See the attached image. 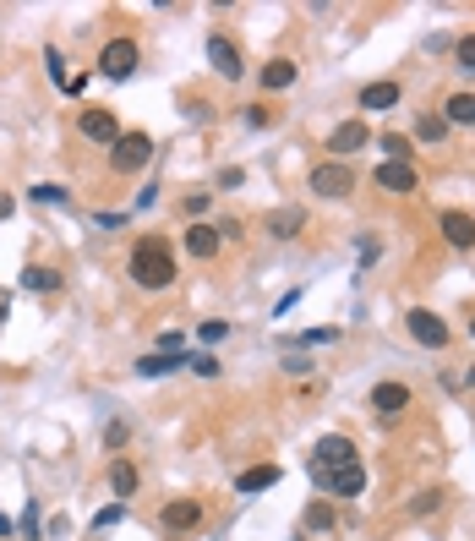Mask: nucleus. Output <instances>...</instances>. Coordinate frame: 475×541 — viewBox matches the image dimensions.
<instances>
[{
	"mask_svg": "<svg viewBox=\"0 0 475 541\" xmlns=\"http://www.w3.org/2000/svg\"><path fill=\"white\" fill-rule=\"evenodd\" d=\"M126 274H132V284L137 290H170L175 284V251H170V241L165 236H142L137 246H132V263H126Z\"/></svg>",
	"mask_w": 475,
	"mask_h": 541,
	"instance_id": "f257e3e1",
	"label": "nucleus"
},
{
	"mask_svg": "<svg viewBox=\"0 0 475 541\" xmlns=\"http://www.w3.org/2000/svg\"><path fill=\"white\" fill-rule=\"evenodd\" d=\"M306 186H311V197H328V203L356 197V170H350V165H339V158H323V165H311Z\"/></svg>",
	"mask_w": 475,
	"mask_h": 541,
	"instance_id": "f03ea898",
	"label": "nucleus"
},
{
	"mask_svg": "<svg viewBox=\"0 0 475 541\" xmlns=\"http://www.w3.org/2000/svg\"><path fill=\"white\" fill-rule=\"evenodd\" d=\"M148 158H153L148 132H120L115 148H110V175H137V170H148Z\"/></svg>",
	"mask_w": 475,
	"mask_h": 541,
	"instance_id": "7ed1b4c3",
	"label": "nucleus"
},
{
	"mask_svg": "<svg viewBox=\"0 0 475 541\" xmlns=\"http://www.w3.org/2000/svg\"><path fill=\"white\" fill-rule=\"evenodd\" d=\"M137 60H142V50H137V39H110L104 50H99V72L110 77V82H126V77H132L137 72Z\"/></svg>",
	"mask_w": 475,
	"mask_h": 541,
	"instance_id": "20e7f679",
	"label": "nucleus"
},
{
	"mask_svg": "<svg viewBox=\"0 0 475 541\" xmlns=\"http://www.w3.org/2000/svg\"><path fill=\"white\" fill-rule=\"evenodd\" d=\"M350 460H361V454H356V443L344 437V432H328V437H317V443H311L306 470H339V465H350Z\"/></svg>",
	"mask_w": 475,
	"mask_h": 541,
	"instance_id": "39448f33",
	"label": "nucleus"
},
{
	"mask_svg": "<svg viewBox=\"0 0 475 541\" xmlns=\"http://www.w3.org/2000/svg\"><path fill=\"white\" fill-rule=\"evenodd\" d=\"M311 482L323 487V492H333V498H361L366 492V465L350 460V465H339V470H311Z\"/></svg>",
	"mask_w": 475,
	"mask_h": 541,
	"instance_id": "423d86ee",
	"label": "nucleus"
},
{
	"mask_svg": "<svg viewBox=\"0 0 475 541\" xmlns=\"http://www.w3.org/2000/svg\"><path fill=\"white\" fill-rule=\"evenodd\" d=\"M404 328H410V339H416L421 350H442V344H448V323H442L437 312H426V306H410Z\"/></svg>",
	"mask_w": 475,
	"mask_h": 541,
	"instance_id": "0eeeda50",
	"label": "nucleus"
},
{
	"mask_svg": "<svg viewBox=\"0 0 475 541\" xmlns=\"http://www.w3.org/2000/svg\"><path fill=\"white\" fill-rule=\"evenodd\" d=\"M208 60H213V72L225 77V82H241L246 77V60H241L235 39H225V34H208Z\"/></svg>",
	"mask_w": 475,
	"mask_h": 541,
	"instance_id": "6e6552de",
	"label": "nucleus"
},
{
	"mask_svg": "<svg viewBox=\"0 0 475 541\" xmlns=\"http://www.w3.org/2000/svg\"><path fill=\"white\" fill-rule=\"evenodd\" d=\"M437 230H442V241H448L454 251H470V246H475V213L442 208V213H437Z\"/></svg>",
	"mask_w": 475,
	"mask_h": 541,
	"instance_id": "1a4fd4ad",
	"label": "nucleus"
},
{
	"mask_svg": "<svg viewBox=\"0 0 475 541\" xmlns=\"http://www.w3.org/2000/svg\"><path fill=\"white\" fill-rule=\"evenodd\" d=\"M158 525H165L170 536L197 530V525H203V503H197V498H175V503H165V514H158Z\"/></svg>",
	"mask_w": 475,
	"mask_h": 541,
	"instance_id": "9d476101",
	"label": "nucleus"
},
{
	"mask_svg": "<svg viewBox=\"0 0 475 541\" xmlns=\"http://www.w3.org/2000/svg\"><path fill=\"white\" fill-rule=\"evenodd\" d=\"M366 143H372L366 120H344V126H333V132H328V153H339V165H344L350 153H361Z\"/></svg>",
	"mask_w": 475,
	"mask_h": 541,
	"instance_id": "9b49d317",
	"label": "nucleus"
},
{
	"mask_svg": "<svg viewBox=\"0 0 475 541\" xmlns=\"http://www.w3.org/2000/svg\"><path fill=\"white\" fill-rule=\"evenodd\" d=\"M77 132H82L88 143H104V148H115V137H120V120H115L110 110H82Z\"/></svg>",
	"mask_w": 475,
	"mask_h": 541,
	"instance_id": "f8f14e48",
	"label": "nucleus"
},
{
	"mask_svg": "<svg viewBox=\"0 0 475 541\" xmlns=\"http://www.w3.org/2000/svg\"><path fill=\"white\" fill-rule=\"evenodd\" d=\"M377 186H383L388 197H410L421 186V175L410 170V165H388V158H383V165H377Z\"/></svg>",
	"mask_w": 475,
	"mask_h": 541,
	"instance_id": "ddd939ff",
	"label": "nucleus"
},
{
	"mask_svg": "<svg viewBox=\"0 0 475 541\" xmlns=\"http://www.w3.org/2000/svg\"><path fill=\"white\" fill-rule=\"evenodd\" d=\"M404 99V88H399V77H383V82H366L361 93H356V104L361 110H394Z\"/></svg>",
	"mask_w": 475,
	"mask_h": 541,
	"instance_id": "4468645a",
	"label": "nucleus"
},
{
	"mask_svg": "<svg viewBox=\"0 0 475 541\" xmlns=\"http://www.w3.org/2000/svg\"><path fill=\"white\" fill-rule=\"evenodd\" d=\"M372 410H377V416H404V410H410V389L394 383V377H383V383L372 389Z\"/></svg>",
	"mask_w": 475,
	"mask_h": 541,
	"instance_id": "2eb2a0df",
	"label": "nucleus"
},
{
	"mask_svg": "<svg viewBox=\"0 0 475 541\" xmlns=\"http://www.w3.org/2000/svg\"><path fill=\"white\" fill-rule=\"evenodd\" d=\"M137 487H142V470L132 460H110V492H115V503H132Z\"/></svg>",
	"mask_w": 475,
	"mask_h": 541,
	"instance_id": "dca6fc26",
	"label": "nucleus"
},
{
	"mask_svg": "<svg viewBox=\"0 0 475 541\" xmlns=\"http://www.w3.org/2000/svg\"><path fill=\"white\" fill-rule=\"evenodd\" d=\"M60 284H66V274L50 268V263H27L22 268V290H34V296H55Z\"/></svg>",
	"mask_w": 475,
	"mask_h": 541,
	"instance_id": "f3484780",
	"label": "nucleus"
},
{
	"mask_svg": "<svg viewBox=\"0 0 475 541\" xmlns=\"http://www.w3.org/2000/svg\"><path fill=\"white\" fill-rule=\"evenodd\" d=\"M295 77H301V66H295L290 55H273V60H263V88H268V93L295 88Z\"/></svg>",
	"mask_w": 475,
	"mask_h": 541,
	"instance_id": "a211bd4d",
	"label": "nucleus"
},
{
	"mask_svg": "<svg viewBox=\"0 0 475 541\" xmlns=\"http://www.w3.org/2000/svg\"><path fill=\"white\" fill-rule=\"evenodd\" d=\"M180 241H186V251H192V258H203V263H208V258H218V246H225L208 219H203V225H186V236H180Z\"/></svg>",
	"mask_w": 475,
	"mask_h": 541,
	"instance_id": "6ab92c4d",
	"label": "nucleus"
},
{
	"mask_svg": "<svg viewBox=\"0 0 475 541\" xmlns=\"http://www.w3.org/2000/svg\"><path fill=\"white\" fill-rule=\"evenodd\" d=\"M279 475H284L279 465H246V470L235 475V492H246V498H251V492H268V487H279Z\"/></svg>",
	"mask_w": 475,
	"mask_h": 541,
	"instance_id": "aec40b11",
	"label": "nucleus"
},
{
	"mask_svg": "<svg viewBox=\"0 0 475 541\" xmlns=\"http://www.w3.org/2000/svg\"><path fill=\"white\" fill-rule=\"evenodd\" d=\"M306 230V208H279V213H268V236L273 241H295Z\"/></svg>",
	"mask_w": 475,
	"mask_h": 541,
	"instance_id": "412c9836",
	"label": "nucleus"
},
{
	"mask_svg": "<svg viewBox=\"0 0 475 541\" xmlns=\"http://www.w3.org/2000/svg\"><path fill=\"white\" fill-rule=\"evenodd\" d=\"M442 120H448V126H475V93H448Z\"/></svg>",
	"mask_w": 475,
	"mask_h": 541,
	"instance_id": "4be33fe9",
	"label": "nucleus"
},
{
	"mask_svg": "<svg viewBox=\"0 0 475 541\" xmlns=\"http://www.w3.org/2000/svg\"><path fill=\"white\" fill-rule=\"evenodd\" d=\"M180 361H186V356H142L132 372H137V377H170V372H180Z\"/></svg>",
	"mask_w": 475,
	"mask_h": 541,
	"instance_id": "5701e85b",
	"label": "nucleus"
},
{
	"mask_svg": "<svg viewBox=\"0 0 475 541\" xmlns=\"http://www.w3.org/2000/svg\"><path fill=\"white\" fill-rule=\"evenodd\" d=\"M27 197H34V203H50V208L72 203V192H66V186H55V181H39V186H27Z\"/></svg>",
	"mask_w": 475,
	"mask_h": 541,
	"instance_id": "b1692460",
	"label": "nucleus"
},
{
	"mask_svg": "<svg viewBox=\"0 0 475 541\" xmlns=\"http://www.w3.org/2000/svg\"><path fill=\"white\" fill-rule=\"evenodd\" d=\"M383 153H388V165H410V137L404 132H383Z\"/></svg>",
	"mask_w": 475,
	"mask_h": 541,
	"instance_id": "393cba45",
	"label": "nucleus"
},
{
	"mask_svg": "<svg viewBox=\"0 0 475 541\" xmlns=\"http://www.w3.org/2000/svg\"><path fill=\"white\" fill-rule=\"evenodd\" d=\"M454 66H459L464 77H475V34H464V39H454Z\"/></svg>",
	"mask_w": 475,
	"mask_h": 541,
	"instance_id": "a878e982",
	"label": "nucleus"
},
{
	"mask_svg": "<svg viewBox=\"0 0 475 541\" xmlns=\"http://www.w3.org/2000/svg\"><path fill=\"white\" fill-rule=\"evenodd\" d=\"M416 137L421 143H442V137H448V120H442V115H421L416 120Z\"/></svg>",
	"mask_w": 475,
	"mask_h": 541,
	"instance_id": "bb28decb",
	"label": "nucleus"
},
{
	"mask_svg": "<svg viewBox=\"0 0 475 541\" xmlns=\"http://www.w3.org/2000/svg\"><path fill=\"white\" fill-rule=\"evenodd\" d=\"M180 208L192 213V225H203V219H208V208H213V192H186V197H180Z\"/></svg>",
	"mask_w": 475,
	"mask_h": 541,
	"instance_id": "cd10ccee",
	"label": "nucleus"
},
{
	"mask_svg": "<svg viewBox=\"0 0 475 541\" xmlns=\"http://www.w3.org/2000/svg\"><path fill=\"white\" fill-rule=\"evenodd\" d=\"M333 339H339V328H306V334H290L284 344H301L306 350V344H333Z\"/></svg>",
	"mask_w": 475,
	"mask_h": 541,
	"instance_id": "c85d7f7f",
	"label": "nucleus"
},
{
	"mask_svg": "<svg viewBox=\"0 0 475 541\" xmlns=\"http://www.w3.org/2000/svg\"><path fill=\"white\" fill-rule=\"evenodd\" d=\"M197 339H203V344H225V339H230V323H225V317H208V323L197 328Z\"/></svg>",
	"mask_w": 475,
	"mask_h": 541,
	"instance_id": "c756f323",
	"label": "nucleus"
},
{
	"mask_svg": "<svg viewBox=\"0 0 475 541\" xmlns=\"http://www.w3.org/2000/svg\"><path fill=\"white\" fill-rule=\"evenodd\" d=\"M306 530H333V508L328 503H311L306 508Z\"/></svg>",
	"mask_w": 475,
	"mask_h": 541,
	"instance_id": "7c9ffc66",
	"label": "nucleus"
},
{
	"mask_svg": "<svg viewBox=\"0 0 475 541\" xmlns=\"http://www.w3.org/2000/svg\"><path fill=\"white\" fill-rule=\"evenodd\" d=\"M126 508H132V503H110V508H99V514H93V530H110V525H120V520H126Z\"/></svg>",
	"mask_w": 475,
	"mask_h": 541,
	"instance_id": "2f4dec72",
	"label": "nucleus"
},
{
	"mask_svg": "<svg viewBox=\"0 0 475 541\" xmlns=\"http://www.w3.org/2000/svg\"><path fill=\"white\" fill-rule=\"evenodd\" d=\"M126 437H132V427H126V421H110V427H104V449H110V454L126 449Z\"/></svg>",
	"mask_w": 475,
	"mask_h": 541,
	"instance_id": "473e14b6",
	"label": "nucleus"
},
{
	"mask_svg": "<svg viewBox=\"0 0 475 541\" xmlns=\"http://www.w3.org/2000/svg\"><path fill=\"white\" fill-rule=\"evenodd\" d=\"M246 126H251V132H268V126H273V110L251 104V110H246Z\"/></svg>",
	"mask_w": 475,
	"mask_h": 541,
	"instance_id": "72a5a7b5",
	"label": "nucleus"
},
{
	"mask_svg": "<svg viewBox=\"0 0 475 541\" xmlns=\"http://www.w3.org/2000/svg\"><path fill=\"white\" fill-rule=\"evenodd\" d=\"M22 536H27V541H39V503H27V508H22Z\"/></svg>",
	"mask_w": 475,
	"mask_h": 541,
	"instance_id": "f704fd0d",
	"label": "nucleus"
},
{
	"mask_svg": "<svg viewBox=\"0 0 475 541\" xmlns=\"http://www.w3.org/2000/svg\"><path fill=\"white\" fill-rule=\"evenodd\" d=\"M437 503H442V498H437V492H421V498H416V503H410V514H432V508H437Z\"/></svg>",
	"mask_w": 475,
	"mask_h": 541,
	"instance_id": "c9c22d12",
	"label": "nucleus"
},
{
	"mask_svg": "<svg viewBox=\"0 0 475 541\" xmlns=\"http://www.w3.org/2000/svg\"><path fill=\"white\" fill-rule=\"evenodd\" d=\"M192 372H197V377H218V361H213V356H197Z\"/></svg>",
	"mask_w": 475,
	"mask_h": 541,
	"instance_id": "e433bc0d",
	"label": "nucleus"
},
{
	"mask_svg": "<svg viewBox=\"0 0 475 541\" xmlns=\"http://www.w3.org/2000/svg\"><path fill=\"white\" fill-rule=\"evenodd\" d=\"M241 181H246V175H241L235 165H230V170H218V186H225V192H235V186H241Z\"/></svg>",
	"mask_w": 475,
	"mask_h": 541,
	"instance_id": "4c0bfd02",
	"label": "nucleus"
},
{
	"mask_svg": "<svg viewBox=\"0 0 475 541\" xmlns=\"http://www.w3.org/2000/svg\"><path fill=\"white\" fill-rule=\"evenodd\" d=\"M377 251H383V246H377V236H366L361 241V263H377Z\"/></svg>",
	"mask_w": 475,
	"mask_h": 541,
	"instance_id": "58836bf2",
	"label": "nucleus"
},
{
	"mask_svg": "<svg viewBox=\"0 0 475 541\" xmlns=\"http://www.w3.org/2000/svg\"><path fill=\"white\" fill-rule=\"evenodd\" d=\"M284 372H290V377H306V372H311V361H301V356H290V361H284Z\"/></svg>",
	"mask_w": 475,
	"mask_h": 541,
	"instance_id": "ea45409f",
	"label": "nucleus"
},
{
	"mask_svg": "<svg viewBox=\"0 0 475 541\" xmlns=\"http://www.w3.org/2000/svg\"><path fill=\"white\" fill-rule=\"evenodd\" d=\"M11 208H17V197H11V192H0V225L11 219Z\"/></svg>",
	"mask_w": 475,
	"mask_h": 541,
	"instance_id": "a19ab883",
	"label": "nucleus"
},
{
	"mask_svg": "<svg viewBox=\"0 0 475 541\" xmlns=\"http://www.w3.org/2000/svg\"><path fill=\"white\" fill-rule=\"evenodd\" d=\"M6 317H11V296H6V290H0V323H6Z\"/></svg>",
	"mask_w": 475,
	"mask_h": 541,
	"instance_id": "79ce46f5",
	"label": "nucleus"
},
{
	"mask_svg": "<svg viewBox=\"0 0 475 541\" xmlns=\"http://www.w3.org/2000/svg\"><path fill=\"white\" fill-rule=\"evenodd\" d=\"M6 536H11V520H6V514H0V541H6Z\"/></svg>",
	"mask_w": 475,
	"mask_h": 541,
	"instance_id": "37998d69",
	"label": "nucleus"
},
{
	"mask_svg": "<svg viewBox=\"0 0 475 541\" xmlns=\"http://www.w3.org/2000/svg\"><path fill=\"white\" fill-rule=\"evenodd\" d=\"M470 339H475V317H470Z\"/></svg>",
	"mask_w": 475,
	"mask_h": 541,
	"instance_id": "c03bdc74",
	"label": "nucleus"
},
{
	"mask_svg": "<svg viewBox=\"0 0 475 541\" xmlns=\"http://www.w3.org/2000/svg\"><path fill=\"white\" fill-rule=\"evenodd\" d=\"M295 541H301V536H295Z\"/></svg>",
	"mask_w": 475,
	"mask_h": 541,
	"instance_id": "a18cd8bd",
	"label": "nucleus"
}]
</instances>
